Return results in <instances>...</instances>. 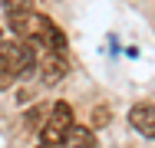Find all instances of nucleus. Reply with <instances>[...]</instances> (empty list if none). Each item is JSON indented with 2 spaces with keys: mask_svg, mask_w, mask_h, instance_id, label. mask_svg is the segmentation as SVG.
Here are the masks:
<instances>
[{
  "mask_svg": "<svg viewBox=\"0 0 155 148\" xmlns=\"http://www.w3.org/2000/svg\"><path fill=\"white\" fill-rule=\"evenodd\" d=\"M36 69H40V79L43 82H60L69 66H66V59H63L60 50H46L43 59H36Z\"/></svg>",
  "mask_w": 155,
  "mask_h": 148,
  "instance_id": "nucleus-3",
  "label": "nucleus"
},
{
  "mask_svg": "<svg viewBox=\"0 0 155 148\" xmlns=\"http://www.w3.org/2000/svg\"><path fill=\"white\" fill-rule=\"evenodd\" d=\"M129 122H132V128H135V132H142V135L155 138V105H149V102H142V105H132V112H129Z\"/></svg>",
  "mask_w": 155,
  "mask_h": 148,
  "instance_id": "nucleus-4",
  "label": "nucleus"
},
{
  "mask_svg": "<svg viewBox=\"0 0 155 148\" xmlns=\"http://www.w3.org/2000/svg\"><path fill=\"white\" fill-rule=\"evenodd\" d=\"M43 115H46V105H33L30 112H27V118H23V122H27V128H43V125H46Z\"/></svg>",
  "mask_w": 155,
  "mask_h": 148,
  "instance_id": "nucleus-6",
  "label": "nucleus"
},
{
  "mask_svg": "<svg viewBox=\"0 0 155 148\" xmlns=\"http://www.w3.org/2000/svg\"><path fill=\"white\" fill-rule=\"evenodd\" d=\"M36 148H56V145H46V142H43V145H36Z\"/></svg>",
  "mask_w": 155,
  "mask_h": 148,
  "instance_id": "nucleus-9",
  "label": "nucleus"
},
{
  "mask_svg": "<svg viewBox=\"0 0 155 148\" xmlns=\"http://www.w3.org/2000/svg\"><path fill=\"white\" fill-rule=\"evenodd\" d=\"M17 76H13V69H10V63H7V56H3V50H0V89H7L10 82H13Z\"/></svg>",
  "mask_w": 155,
  "mask_h": 148,
  "instance_id": "nucleus-7",
  "label": "nucleus"
},
{
  "mask_svg": "<svg viewBox=\"0 0 155 148\" xmlns=\"http://www.w3.org/2000/svg\"><path fill=\"white\" fill-rule=\"evenodd\" d=\"M60 148H96V128L89 125H73L66 132V138L60 142Z\"/></svg>",
  "mask_w": 155,
  "mask_h": 148,
  "instance_id": "nucleus-5",
  "label": "nucleus"
},
{
  "mask_svg": "<svg viewBox=\"0 0 155 148\" xmlns=\"http://www.w3.org/2000/svg\"><path fill=\"white\" fill-rule=\"evenodd\" d=\"M50 112H53V115L46 118V125L40 128V135H43L46 145H56V142L66 138V132L73 128V105H69V102H56Z\"/></svg>",
  "mask_w": 155,
  "mask_h": 148,
  "instance_id": "nucleus-2",
  "label": "nucleus"
},
{
  "mask_svg": "<svg viewBox=\"0 0 155 148\" xmlns=\"http://www.w3.org/2000/svg\"><path fill=\"white\" fill-rule=\"evenodd\" d=\"M102 125H109V109H106V105H96V112H93V128H102Z\"/></svg>",
  "mask_w": 155,
  "mask_h": 148,
  "instance_id": "nucleus-8",
  "label": "nucleus"
},
{
  "mask_svg": "<svg viewBox=\"0 0 155 148\" xmlns=\"http://www.w3.org/2000/svg\"><path fill=\"white\" fill-rule=\"evenodd\" d=\"M7 10H10V30L20 40H30L36 46H43V50H60L63 53L66 36L50 17H43L36 10H27V7H7Z\"/></svg>",
  "mask_w": 155,
  "mask_h": 148,
  "instance_id": "nucleus-1",
  "label": "nucleus"
},
{
  "mask_svg": "<svg viewBox=\"0 0 155 148\" xmlns=\"http://www.w3.org/2000/svg\"><path fill=\"white\" fill-rule=\"evenodd\" d=\"M0 40H3V33H0Z\"/></svg>",
  "mask_w": 155,
  "mask_h": 148,
  "instance_id": "nucleus-10",
  "label": "nucleus"
}]
</instances>
